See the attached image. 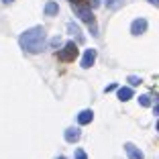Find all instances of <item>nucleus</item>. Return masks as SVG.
Here are the masks:
<instances>
[{"instance_id":"obj_1","label":"nucleus","mask_w":159,"mask_h":159,"mask_svg":"<svg viewBox=\"0 0 159 159\" xmlns=\"http://www.w3.org/2000/svg\"><path fill=\"white\" fill-rule=\"evenodd\" d=\"M20 47H23L25 53H31V55H39V53L45 49L47 45V35H45V29L43 27H33L25 31L19 39Z\"/></svg>"},{"instance_id":"obj_2","label":"nucleus","mask_w":159,"mask_h":159,"mask_svg":"<svg viewBox=\"0 0 159 159\" xmlns=\"http://www.w3.org/2000/svg\"><path fill=\"white\" fill-rule=\"evenodd\" d=\"M71 8H74V12L90 27V33L96 37V35H98V27H96V19H94V14H92V10H90V6L84 4V6H71Z\"/></svg>"},{"instance_id":"obj_3","label":"nucleus","mask_w":159,"mask_h":159,"mask_svg":"<svg viewBox=\"0 0 159 159\" xmlns=\"http://www.w3.org/2000/svg\"><path fill=\"white\" fill-rule=\"evenodd\" d=\"M75 57H78V45L75 43H66V47L61 49L59 53H57V59L63 61V63H70V61H74Z\"/></svg>"},{"instance_id":"obj_4","label":"nucleus","mask_w":159,"mask_h":159,"mask_svg":"<svg viewBox=\"0 0 159 159\" xmlns=\"http://www.w3.org/2000/svg\"><path fill=\"white\" fill-rule=\"evenodd\" d=\"M96 49H86L84 55H82V61H80V66L84 67V70H88V67L94 66V61H96Z\"/></svg>"},{"instance_id":"obj_5","label":"nucleus","mask_w":159,"mask_h":159,"mask_svg":"<svg viewBox=\"0 0 159 159\" xmlns=\"http://www.w3.org/2000/svg\"><path fill=\"white\" fill-rule=\"evenodd\" d=\"M147 29H149L147 19H135V20H133V25H131V33L137 37V35H143Z\"/></svg>"},{"instance_id":"obj_6","label":"nucleus","mask_w":159,"mask_h":159,"mask_svg":"<svg viewBox=\"0 0 159 159\" xmlns=\"http://www.w3.org/2000/svg\"><path fill=\"white\" fill-rule=\"evenodd\" d=\"M125 151H126V155H129V159H145L143 151H141L137 145H133V143H126V145H125Z\"/></svg>"},{"instance_id":"obj_7","label":"nucleus","mask_w":159,"mask_h":159,"mask_svg":"<svg viewBox=\"0 0 159 159\" xmlns=\"http://www.w3.org/2000/svg\"><path fill=\"white\" fill-rule=\"evenodd\" d=\"M63 137H66L67 143H78L80 137H82V133H80L78 126H70V129H66V133H63Z\"/></svg>"},{"instance_id":"obj_8","label":"nucleus","mask_w":159,"mask_h":159,"mask_svg":"<svg viewBox=\"0 0 159 159\" xmlns=\"http://www.w3.org/2000/svg\"><path fill=\"white\" fill-rule=\"evenodd\" d=\"M67 31H70L71 35H74L75 39H78V43H84L86 41V37H84V33H82V29L78 27V25H74V23H70L67 25Z\"/></svg>"},{"instance_id":"obj_9","label":"nucleus","mask_w":159,"mask_h":159,"mask_svg":"<svg viewBox=\"0 0 159 159\" xmlns=\"http://www.w3.org/2000/svg\"><path fill=\"white\" fill-rule=\"evenodd\" d=\"M94 118V112L92 110H84V112L78 114V125H90Z\"/></svg>"},{"instance_id":"obj_10","label":"nucleus","mask_w":159,"mask_h":159,"mask_svg":"<svg viewBox=\"0 0 159 159\" xmlns=\"http://www.w3.org/2000/svg\"><path fill=\"white\" fill-rule=\"evenodd\" d=\"M57 12H59V4H57V2L51 0V2H47V4H45V14H47V16H55Z\"/></svg>"},{"instance_id":"obj_11","label":"nucleus","mask_w":159,"mask_h":159,"mask_svg":"<svg viewBox=\"0 0 159 159\" xmlns=\"http://www.w3.org/2000/svg\"><path fill=\"white\" fill-rule=\"evenodd\" d=\"M131 98H133L131 88H120L118 90V100H120V102H126V100H131Z\"/></svg>"},{"instance_id":"obj_12","label":"nucleus","mask_w":159,"mask_h":159,"mask_svg":"<svg viewBox=\"0 0 159 159\" xmlns=\"http://www.w3.org/2000/svg\"><path fill=\"white\" fill-rule=\"evenodd\" d=\"M122 4H125V0H106V6H108V10H118Z\"/></svg>"},{"instance_id":"obj_13","label":"nucleus","mask_w":159,"mask_h":159,"mask_svg":"<svg viewBox=\"0 0 159 159\" xmlns=\"http://www.w3.org/2000/svg\"><path fill=\"white\" fill-rule=\"evenodd\" d=\"M139 104H141V106H149V104H151V96H147V94L139 96Z\"/></svg>"},{"instance_id":"obj_14","label":"nucleus","mask_w":159,"mask_h":159,"mask_svg":"<svg viewBox=\"0 0 159 159\" xmlns=\"http://www.w3.org/2000/svg\"><path fill=\"white\" fill-rule=\"evenodd\" d=\"M75 159H88V155H86L84 149H78L75 151Z\"/></svg>"},{"instance_id":"obj_15","label":"nucleus","mask_w":159,"mask_h":159,"mask_svg":"<svg viewBox=\"0 0 159 159\" xmlns=\"http://www.w3.org/2000/svg\"><path fill=\"white\" fill-rule=\"evenodd\" d=\"M70 2H71V6H84V4H88V0H70Z\"/></svg>"},{"instance_id":"obj_16","label":"nucleus","mask_w":159,"mask_h":159,"mask_svg":"<svg viewBox=\"0 0 159 159\" xmlns=\"http://www.w3.org/2000/svg\"><path fill=\"white\" fill-rule=\"evenodd\" d=\"M129 84L137 86V84H141V80H139V78H135V75H131V78H129Z\"/></svg>"},{"instance_id":"obj_17","label":"nucleus","mask_w":159,"mask_h":159,"mask_svg":"<svg viewBox=\"0 0 159 159\" xmlns=\"http://www.w3.org/2000/svg\"><path fill=\"white\" fill-rule=\"evenodd\" d=\"M116 86H118V84H110V86H106V88H104V92H106V94H108V92H112V90H116Z\"/></svg>"},{"instance_id":"obj_18","label":"nucleus","mask_w":159,"mask_h":159,"mask_svg":"<svg viewBox=\"0 0 159 159\" xmlns=\"http://www.w3.org/2000/svg\"><path fill=\"white\" fill-rule=\"evenodd\" d=\"M59 43H61V39H59V37H55V39H53V41H51V45H53V47H57V45H59Z\"/></svg>"},{"instance_id":"obj_19","label":"nucleus","mask_w":159,"mask_h":159,"mask_svg":"<svg viewBox=\"0 0 159 159\" xmlns=\"http://www.w3.org/2000/svg\"><path fill=\"white\" fill-rule=\"evenodd\" d=\"M149 4H153V6H157V4H159V0H149Z\"/></svg>"},{"instance_id":"obj_20","label":"nucleus","mask_w":159,"mask_h":159,"mask_svg":"<svg viewBox=\"0 0 159 159\" xmlns=\"http://www.w3.org/2000/svg\"><path fill=\"white\" fill-rule=\"evenodd\" d=\"M2 2H4V4H12L14 0H2Z\"/></svg>"},{"instance_id":"obj_21","label":"nucleus","mask_w":159,"mask_h":159,"mask_svg":"<svg viewBox=\"0 0 159 159\" xmlns=\"http://www.w3.org/2000/svg\"><path fill=\"white\" fill-rule=\"evenodd\" d=\"M57 159H66V157H57Z\"/></svg>"}]
</instances>
